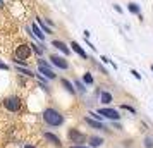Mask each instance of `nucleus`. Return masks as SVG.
Instances as JSON below:
<instances>
[{
    "mask_svg": "<svg viewBox=\"0 0 153 148\" xmlns=\"http://www.w3.org/2000/svg\"><path fill=\"white\" fill-rule=\"evenodd\" d=\"M43 120L48 126H60V124H64V115L55 109H45L43 110Z\"/></svg>",
    "mask_w": 153,
    "mask_h": 148,
    "instance_id": "obj_1",
    "label": "nucleus"
},
{
    "mask_svg": "<svg viewBox=\"0 0 153 148\" xmlns=\"http://www.w3.org/2000/svg\"><path fill=\"white\" fill-rule=\"evenodd\" d=\"M2 105L5 107L9 112H19L22 107V102L19 97H9V98H5L2 102Z\"/></svg>",
    "mask_w": 153,
    "mask_h": 148,
    "instance_id": "obj_2",
    "label": "nucleus"
},
{
    "mask_svg": "<svg viewBox=\"0 0 153 148\" xmlns=\"http://www.w3.org/2000/svg\"><path fill=\"white\" fill-rule=\"evenodd\" d=\"M31 57V47L26 45V43H21L14 48V59H19V60H26Z\"/></svg>",
    "mask_w": 153,
    "mask_h": 148,
    "instance_id": "obj_3",
    "label": "nucleus"
},
{
    "mask_svg": "<svg viewBox=\"0 0 153 148\" xmlns=\"http://www.w3.org/2000/svg\"><path fill=\"white\" fill-rule=\"evenodd\" d=\"M67 138H69V141L79 145V143H84V141H86V134H83L79 129H76V127H72V129L67 131Z\"/></svg>",
    "mask_w": 153,
    "mask_h": 148,
    "instance_id": "obj_4",
    "label": "nucleus"
},
{
    "mask_svg": "<svg viewBox=\"0 0 153 148\" xmlns=\"http://www.w3.org/2000/svg\"><path fill=\"white\" fill-rule=\"evenodd\" d=\"M38 69H40V72H42V74H45L48 79H55V72L50 69V64L45 62L43 59H38Z\"/></svg>",
    "mask_w": 153,
    "mask_h": 148,
    "instance_id": "obj_5",
    "label": "nucleus"
},
{
    "mask_svg": "<svg viewBox=\"0 0 153 148\" xmlns=\"http://www.w3.org/2000/svg\"><path fill=\"white\" fill-rule=\"evenodd\" d=\"M98 115L107 117V119H112V120H119L120 119V114H119L115 109H100V110H98Z\"/></svg>",
    "mask_w": 153,
    "mask_h": 148,
    "instance_id": "obj_6",
    "label": "nucleus"
},
{
    "mask_svg": "<svg viewBox=\"0 0 153 148\" xmlns=\"http://www.w3.org/2000/svg\"><path fill=\"white\" fill-rule=\"evenodd\" d=\"M50 60H52V64H53L55 67H59V69H62V71L69 69V62L60 55H50Z\"/></svg>",
    "mask_w": 153,
    "mask_h": 148,
    "instance_id": "obj_7",
    "label": "nucleus"
},
{
    "mask_svg": "<svg viewBox=\"0 0 153 148\" xmlns=\"http://www.w3.org/2000/svg\"><path fill=\"white\" fill-rule=\"evenodd\" d=\"M52 45H53L55 48H59L62 54H65V55H69V54H71V48L64 42H60V40H53V42H52Z\"/></svg>",
    "mask_w": 153,
    "mask_h": 148,
    "instance_id": "obj_8",
    "label": "nucleus"
},
{
    "mask_svg": "<svg viewBox=\"0 0 153 148\" xmlns=\"http://www.w3.org/2000/svg\"><path fill=\"white\" fill-rule=\"evenodd\" d=\"M71 47H72V50H74V52H76V54H77L79 57H83V59H88L86 52H84L83 47H81V45H79L77 42H71Z\"/></svg>",
    "mask_w": 153,
    "mask_h": 148,
    "instance_id": "obj_9",
    "label": "nucleus"
},
{
    "mask_svg": "<svg viewBox=\"0 0 153 148\" xmlns=\"http://www.w3.org/2000/svg\"><path fill=\"white\" fill-rule=\"evenodd\" d=\"M45 140H48L52 145H55V147H59V148H60V145H62V143H60V140L57 138L55 134H52V133H45Z\"/></svg>",
    "mask_w": 153,
    "mask_h": 148,
    "instance_id": "obj_10",
    "label": "nucleus"
},
{
    "mask_svg": "<svg viewBox=\"0 0 153 148\" xmlns=\"http://www.w3.org/2000/svg\"><path fill=\"white\" fill-rule=\"evenodd\" d=\"M84 122L90 124L91 127H95V129H105V126L100 122V120H93V119H90V117H84Z\"/></svg>",
    "mask_w": 153,
    "mask_h": 148,
    "instance_id": "obj_11",
    "label": "nucleus"
},
{
    "mask_svg": "<svg viewBox=\"0 0 153 148\" xmlns=\"http://www.w3.org/2000/svg\"><path fill=\"white\" fill-rule=\"evenodd\" d=\"M90 145L93 148H98V147H102V145H103V140H102V138H98V136H91V138H90Z\"/></svg>",
    "mask_w": 153,
    "mask_h": 148,
    "instance_id": "obj_12",
    "label": "nucleus"
},
{
    "mask_svg": "<svg viewBox=\"0 0 153 148\" xmlns=\"http://www.w3.org/2000/svg\"><path fill=\"white\" fill-rule=\"evenodd\" d=\"M31 29H33V31H35V35L38 36V38H40V40H45V33H43L42 29H40V26H38V24H36V22H33V24H31Z\"/></svg>",
    "mask_w": 153,
    "mask_h": 148,
    "instance_id": "obj_13",
    "label": "nucleus"
},
{
    "mask_svg": "<svg viewBox=\"0 0 153 148\" xmlns=\"http://www.w3.org/2000/svg\"><path fill=\"white\" fill-rule=\"evenodd\" d=\"M36 24L40 26V29H42V31H45V35H50V33H52V29L45 26V21H43V19H40V17H36Z\"/></svg>",
    "mask_w": 153,
    "mask_h": 148,
    "instance_id": "obj_14",
    "label": "nucleus"
},
{
    "mask_svg": "<svg viewBox=\"0 0 153 148\" xmlns=\"http://www.w3.org/2000/svg\"><path fill=\"white\" fill-rule=\"evenodd\" d=\"M60 83H62V86H64V88H65V90H67V91L71 93V95H74V93H76V90H74V86L71 85V83L67 81V79H60Z\"/></svg>",
    "mask_w": 153,
    "mask_h": 148,
    "instance_id": "obj_15",
    "label": "nucleus"
},
{
    "mask_svg": "<svg viewBox=\"0 0 153 148\" xmlns=\"http://www.w3.org/2000/svg\"><path fill=\"white\" fill-rule=\"evenodd\" d=\"M100 100H102L103 103H110L112 102V95L108 91H102L100 93Z\"/></svg>",
    "mask_w": 153,
    "mask_h": 148,
    "instance_id": "obj_16",
    "label": "nucleus"
},
{
    "mask_svg": "<svg viewBox=\"0 0 153 148\" xmlns=\"http://www.w3.org/2000/svg\"><path fill=\"white\" fill-rule=\"evenodd\" d=\"M127 9H129V12H132V14H141L139 5H138V4H134V2H131V4L127 5Z\"/></svg>",
    "mask_w": 153,
    "mask_h": 148,
    "instance_id": "obj_17",
    "label": "nucleus"
},
{
    "mask_svg": "<svg viewBox=\"0 0 153 148\" xmlns=\"http://www.w3.org/2000/svg\"><path fill=\"white\" fill-rule=\"evenodd\" d=\"M17 72H21V74H26V76H29V78H33L35 74H33V71L26 69V67H17Z\"/></svg>",
    "mask_w": 153,
    "mask_h": 148,
    "instance_id": "obj_18",
    "label": "nucleus"
},
{
    "mask_svg": "<svg viewBox=\"0 0 153 148\" xmlns=\"http://www.w3.org/2000/svg\"><path fill=\"white\" fill-rule=\"evenodd\" d=\"M83 81L86 83V85H93V76H91L90 72H86V74L83 76Z\"/></svg>",
    "mask_w": 153,
    "mask_h": 148,
    "instance_id": "obj_19",
    "label": "nucleus"
},
{
    "mask_svg": "<svg viewBox=\"0 0 153 148\" xmlns=\"http://www.w3.org/2000/svg\"><path fill=\"white\" fill-rule=\"evenodd\" d=\"M76 86L79 88V91H81V93H84V91H86V88H84V85L81 83V81H76Z\"/></svg>",
    "mask_w": 153,
    "mask_h": 148,
    "instance_id": "obj_20",
    "label": "nucleus"
},
{
    "mask_svg": "<svg viewBox=\"0 0 153 148\" xmlns=\"http://www.w3.org/2000/svg\"><path fill=\"white\" fill-rule=\"evenodd\" d=\"M120 109H124V110H129L131 114H134V112H136V110H134V109H132L131 105H126V103H124V105H120Z\"/></svg>",
    "mask_w": 153,
    "mask_h": 148,
    "instance_id": "obj_21",
    "label": "nucleus"
},
{
    "mask_svg": "<svg viewBox=\"0 0 153 148\" xmlns=\"http://www.w3.org/2000/svg\"><path fill=\"white\" fill-rule=\"evenodd\" d=\"M145 147H146V148H153V141H152V138H146V140H145Z\"/></svg>",
    "mask_w": 153,
    "mask_h": 148,
    "instance_id": "obj_22",
    "label": "nucleus"
},
{
    "mask_svg": "<svg viewBox=\"0 0 153 148\" xmlns=\"http://www.w3.org/2000/svg\"><path fill=\"white\" fill-rule=\"evenodd\" d=\"M131 74H132V76H134L136 79H139V81H141V74H139L138 71H134V69H132V71H131Z\"/></svg>",
    "mask_w": 153,
    "mask_h": 148,
    "instance_id": "obj_23",
    "label": "nucleus"
},
{
    "mask_svg": "<svg viewBox=\"0 0 153 148\" xmlns=\"http://www.w3.org/2000/svg\"><path fill=\"white\" fill-rule=\"evenodd\" d=\"M0 69H2V71H7L9 65H7V64H4V62H0Z\"/></svg>",
    "mask_w": 153,
    "mask_h": 148,
    "instance_id": "obj_24",
    "label": "nucleus"
},
{
    "mask_svg": "<svg viewBox=\"0 0 153 148\" xmlns=\"http://www.w3.org/2000/svg\"><path fill=\"white\" fill-rule=\"evenodd\" d=\"M114 9H115V10H117L119 14H122V7H120V5H114Z\"/></svg>",
    "mask_w": 153,
    "mask_h": 148,
    "instance_id": "obj_25",
    "label": "nucleus"
},
{
    "mask_svg": "<svg viewBox=\"0 0 153 148\" xmlns=\"http://www.w3.org/2000/svg\"><path fill=\"white\" fill-rule=\"evenodd\" d=\"M71 148H88V147H81V145H74V147H71Z\"/></svg>",
    "mask_w": 153,
    "mask_h": 148,
    "instance_id": "obj_26",
    "label": "nucleus"
},
{
    "mask_svg": "<svg viewBox=\"0 0 153 148\" xmlns=\"http://www.w3.org/2000/svg\"><path fill=\"white\" fill-rule=\"evenodd\" d=\"M24 148H36V147H33V145H26Z\"/></svg>",
    "mask_w": 153,
    "mask_h": 148,
    "instance_id": "obj_27",
    "label": "nucleus"
},
{
    "mask_svg": "<svg viewBox=\"0 0 153 148\" xmlns=\"http://www.w3.org/2000/svg\"><path fill=\"white\" fill-rule=\"evenodd\" d=\"M4 7V0H0V9Z\"/></svg>",
    "mask_w": 153,
    "mask_h": 148,
    "instance_id": "obj_28",
    "label": "nucleus"
},
{
    "mask_svg": "<svg viewBox=\"0 0 153 148\" xmlns=\"http://www.w3.org/2000/svg\"><path fill=\"white\" fill-rule=\"evenodd\" d=\"M152 71H153V65H152Z\"/></svg>",
    "mask_w": 153,
    "mask_h": 148,
    "instance_id": "obj_29",
    "label": "nucleus"
}]
</instances>
